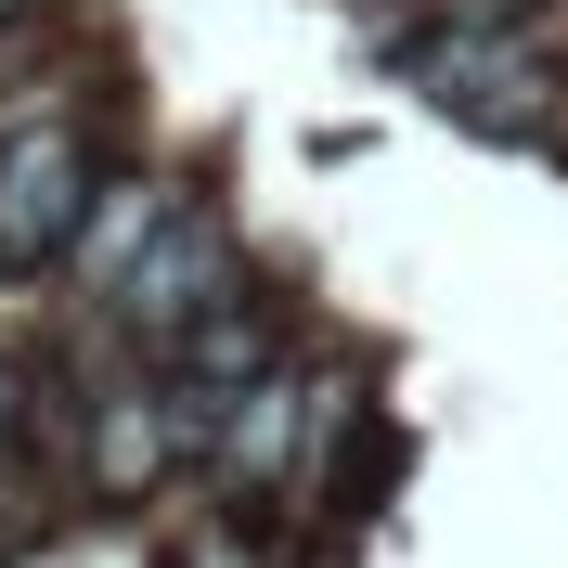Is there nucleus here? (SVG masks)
Returning a JSON list of instances; mask_svg holds the SVG:
<instances>
[{
  "label": "nucleus",
  "instance_id": "1",
  "mask_svg": "<svg viewBox=\"0 0 568 568\" xmlns=\"http://www.w3.org/2000/svg\"><path fill=\"white\" fill-rule=\"evenodd\" d=\"M65 233H91V142L65 116H39V130L0 142V272L13 258H52Z\"/></svg>",
  "mask_w": 568,
  "mask_h": 568
},
{
  "label": "nucleus",
  "instance_id": "2",
  "mask_svg": "<svg viewBox=\"0 0 568 568\" xmlns=\"http://www.w3.org/2000/svg\"><path fill=\"white\" fill-rule=\"evenodd\" d=\"M414 78L453 116H478V130H542V116H556V78L530 65L517 27H439V52H414Z\"/></svg>",
  "mask_w": 568,
  "mask_h": 568
},
{
  "label": "nucleus",
  "instance_id": "3",
  "mask_svg": "<svg viewBox=\"0 0 568 568\" xmlns=\"http://www.w3.org/2000/svg\"><path fill=\"white\" fill-rule=\"evenodd\" d=\"M233 284V246H220V220H155V246H142V272L116 284V311L142 323V336H181V323H207V297Z\"/></svg>",
  "mask_w": 568,
  "mask_h": 568
},
{
  "label": "nucleus",
  "instance_id": "4",
  "mask_svg": "<svg viewBox=\"0 0 568 568\" xmlns=\"http://www.w3.org/2000/svg\"><path fill=\"white\" fill-rule=\"evenodd\" d=\"M0 13H13V0H0Z\"/></svg>",
  "mask_w": 568,
  "mask_h": 568
}]
</instances>
